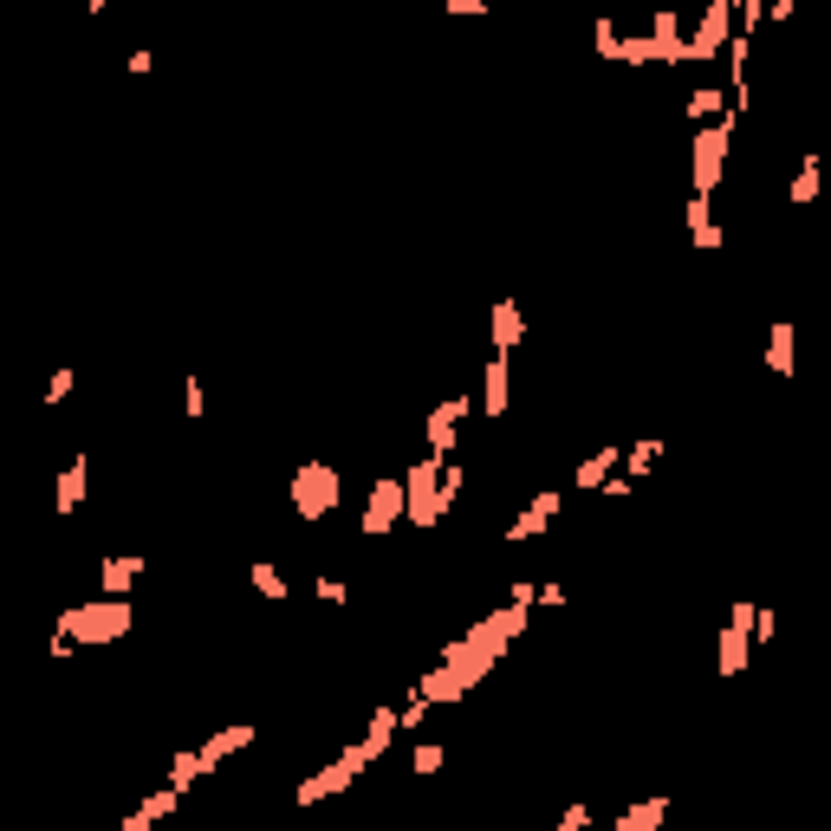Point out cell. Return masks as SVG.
Instances as JSON below:
<instances>
[{
	"mask_svg": "<svg viewBox=\"0 0 831 831\" xmlns=\"http://www.w3.org/2000/svg\"><path fill=\"white\" fill-rule=\"evenodd\" d=\"M130 598H91V605H66L59 610V637H72L78 649H98V643H117V637H130Z\"/></svg>",
	"mask_w": 831,
	"mask_h": 831,
	"instance_id": "6da1fadb",
	"label": "cell"
},
{
	"mask_svg": "<svg viewBox=\"0 0 831 831\" xmlns=\"http://www.w3.org/2000/svg\"><path fill=\"white\" fill-rule=\"evenodd\" d=\"M293 514H300V520H325V514H339V468L305 461L300 475H293Z\"/></svg>",
	"mask_w": 831,
	"mask_h": 831,
	"instance_id": "7a4b0ae2",
	"label": "cell"
},
{
	"mask_svg": "<svg viewBox=\"0 0 831 831\" xmlns=\"http://www.w3.org/2000/svg\"><path fill=\"white\" fill-rule=\"evenodd\" d=\"M397 520H410V493H403V481L397 475H378L371 481V493H364V539H390V527Z\"/></svg>",
	"mask_w": 831,
	"mask_h": 831,
	"instance_id": "3957f363",
	"label": "cell"
},
{
	"mask_svg": "<svg viewBox=\"0 0 831 831\" xmlns=\"http://www.w3.org/2000/svg\"><path fill=\"white\" fill-rule=\"evenodd\" d=\"M566 507V493L559 488H546V493H532V507L507 527V546H520V539H539V532H553V514Z\"/></svg>",
	"mask_w": 831,
	"mask_h": 831,
	"instance_id": "277c9868",
	"label": "cell"
},
{
	"mask_svg": "<svg viewBox=\"0 0 831 831\" xmlns=\"http://www.w3.org/2000/svg\"><path fill=\"white\" fill-rule=\"evenodd\" d=\"M488 332H493V358H514L520 339H527V312H520L514 300H500V305H493V319H488Z\"/></svg>",
	"mask_w": 831,
	"mask_h": 831,
	"instance_id": "5b68a950",
	"label": "cell"
},
{
	"mask_svg": "<svg viewBox=\"0 0 831 831\" xmlns=\"http://www.w3.org/2000/svg\"><path fill=\"white\" fill-rule=\"evenodd\" d=\"M137 571H144V559H137V553H111V559L98 566V598H130Z\"/></svg>",
	"mask_w": 831,
	"mask_h": 831,
	"instance_id": "8992f818",
	"label": "cell"
},
{
	"mask_svg": "<svg viewBox=\"0 0 831 831\" xmlns=\"http://www.w3.org/2000/svg\"><path fill=\"white\" fill-rule=\"evenodd\" d=\"M766 371H780V378L799 371V325L793 319H780V325L766 332Z\"/></svg>",
	"mask_w": 831,
	"mask_h": 831,
	"instance_id": "52a82bcc",
	"label": "cell"
},
{
	"mask_svg": "<svg viewBox=\"0 0 831 831\" xmlns=\"http://www.w3.org/2000/svg\"><path fill=\"white\" fill-rule=\"evenodd\" d=\"M85 468H91L85 454H72V461L59 468V500H52V514H59V520H72L78 507H85Z\"/></svg>",
	"mask_w": 831,
	"mask_h": 831,
	"instance_id": "ba28073f",
	"label": "cell"
},
{
	"mask_svg": "<svg viewBox=\"0 0 831 831\" xmlns=\"http://www.w3.org/2000/svg\"><path fill=\"white\" fill-rule=\"evenodd\" d=\"M507 383H514V358H488V378H481V416H507Z\"/></svg>",
	"mask_w": 831,
	"mask_h": 831,
	"instance_id": "9c48e42d",
	"label": "cell"
},
{
	"mask_svg": "<svg viewBox=\"0 0 831 831\" xmlns=\"http://www.w3.org/2000/svg\"><path fill=\"white\" fill-rule=\"evenodd\" d=\"M663 819H669V799L656 793V799H637V805H624V812H617V825H610V831H656Z\"/></svg>",
	"mask_w": 831,
	"mask_h": 831,
	"instance_id": "30bf717a",
	"label": "cell"
},
{
	"mask_svg": "<svg viewBox=\"0 0 831 831\" xmlns=\"http://www.w3.org/2000/svg\"><path fill=\"white\" fill-rule=\"evenodd\" d=\"M442 760H449L442 741H422V747H410V773H416V780H429V773H442Z\"/></svg>",
	"mask_w": 831,
	"mask_h": 831,
	"instance_id": "8fae6325",
	"label": "cell"
},
{
	"mask_svg": "<svg viewBox=\"0 0 831 831\" xmlns=\"http://www.w3.org/2000/svg\"><path fill=\"white\" fill-rule=\"evenodd\" d=\"M656 454H663V442H637V449L624 454V468H630V481H643V475L656 468Z\"/></svg>",
	"mask_w": 831,
	"mask_h": 831,
	"instance_id": "7c38bea8",
	"label": "cell"
},
{
	"mask_svg": "<svg viewBox=\"0 0 831 831\" xmlns=\"http://www.w3.org/2000/svg\"><path fill=\"white\" fill-rule=\"evenodd\" d=\"M254 592L280 605V598H286V578H280V566H254Z\"/></svg>",
	"mask_w": 831,
	"mask_h": 831,
	"instance_id": "4fadbf2b",
	"label": "cell"
},
{
	"mask_svg": "<svg viewBox=\"0 0 831 831\" xmlns=\"http://www.w3.org/2000/svg\"><path fill=\"white\" fill-rule=\"evenodd\" d=\"M812 195H819V156H805V169H799V183H793V202H799V208H805Z\"/></svg>",
	"mask_w": 831,
	"mask_h": 831,
	"instance_id": "5bb4252c",
	"label": "cell"
},
{
	"mask_svg": "<svg viewBox=\"0 0 831 831\" xmlns=\"http://www.w3.org/2000/svg\"><path fill=\"white\" fill-rule=\"evenodd\" d=\"M312 592H319L325 605H344V598H351V585H344V578H332V571H319V578H312Z\"/></svg>",
	"mask_w": 831,
	"mask_h": 831,
	"instance_id": "9a60e30c",
	"label": "cell"
},
{
	"mask_svg": "<svg viewBox=\"0 0 831 831\" xmlns=\"http://www.w3.org/2000/svg\"><path fill=\"white\" fill-rule=\"evenodd\" d=\"M72 383H78L72 364H66V371H52V383H46V410H52V403H66V397H72Z\"/></svg>",
	"mask_w": 831,
	"mask_h": 831,
	"instance_id": "2e32d148",
	"label": "cell"
},
{
	"mask_svg": "<svg viewBox=\"0 0 831 831\" xmlns=\"http://www.w3.org/2000/svg\"><path fill=\"white\" fill-rule=\"evenodd\" d=\"M208 410V397H202V378H189L183 383V416H202Z\"/></svg>",
	"mask_w": 831,
	"mask_h": 831,
	"instance_id": "e0dca14e",
	"label": "cell"
},
{
	"mask_svg": "<svg viewBox=\"0 0 831 831\" xmlns=\"http://www.w3.org/2000/svg\"><path fill=\"white\" fill-rule=\"evenodd\" d=\"M592 825V805H585V799H578V805H566V819H559V831H585Z\"/></svg>",
	"mask_w": 831,
	"mask_h": 831,
	"instance_id": "ac0fdd59",
	"label": "cell"
}]
</instances>
